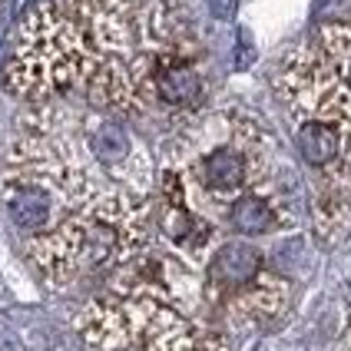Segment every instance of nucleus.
Returning a JSON list of instances; mask_svg holds the SVG:
<instances>
[{"label":"nucleus","instance_id":"7ed1b4c3","mask_svg":"<svg viewBox=\"0 0 351 351\" xmlns=\"http://www.w3.org/2000/svg\"><path fill=\"white\" fill-rule=\"evenodd\" d=\"M258 189H282L275 182V139L249 113H209L189 123L173 139L162 169L166 206H182L213 222L235 199Z\"/></svg>","mask_w":351,"mask_h":351},{"label":"nucleus","instance_id":"6e6552de","mask_svg":"<svg viewBox=\"0 0 351 351\" xmlns=\"http://www.w3.org/2000/svg\"><path fill=\"white\" fill-rule=\"evenodd\" d=\"M345 345H348V351H351V322H348V335H345Z\"/></svg>","mask_w":351,"mask_h":351},{"label":"nucleus","instance_id":"f257e3e1","mask_svg":"<svg viewBox=\"0 0 351 351\" xmlns=\"http://www.w3.org/2000/svg\"><path fill=\"white\" fill-rule=\"evenodd\" d=\"M202 305V285L182 262L143 249L86 298L77 332L97 351H232Z\"/></svg>","mask_w":351,"mask_h":351},{"label":"nucleus","instance_id":"20e7f679","mask_svg":"<svg viewBox=\"0 0 351 351\" xmlns=\"http://www.w3.org/2000/svg\"><path fill=\"white\" fill-rule=\"evenodd\" d=\"M103 70V53L60 0L37 3L14 30L3 86L30 103L83 93Z\"/></svg>","mask_w":351,"mask_h":351},{"label":"nucleus","instance_id":"423d86ee","mask_svg":"<svg viewBox=\"0 0 351 351\" xmlns=\"http://www.w3.org/2000/svg\"><path fill=\"white\" fill-rule=\"evenodd\" d=\"M209 7H213L215 20H229L235 14V7H239V0H209Z\"/></svg>","mask_w":351,"mask_h":351},{"label":"nucleus","instance_id":"39448f33","mask_svg":"<svg viewBox=\"0 0 351 351\" xmlns=\"http://www.w3.org/2000/svg\"><path fill=\"white\" fill-rule=\"evenodd\" d=\"M153 93L166 106H195L199 103V97H202V77H199L193 60L186 57L182 50H173V53L162 57L156 80H153Z\"/></svg>","mask_w":351,"mask_h":351},{"label":"nucleus","instance_id":"1a4fd4ad","mask_svg":"<svg viewBox=\"0 0 351 351\" xmlns=\"http://www.w3.org/2000/svg\"><path fill=\"white\" fill-rule=\"evenodd\" d=\"M0 3H3V0H0ZM0 27H3V17H0Z\"/></svg>","mask_w":351,"mask_h":351},{"label":"nucleus","instance_id":"f03ea898","mask_svg":"<svg viewBox=\"0 0 351 351\" xmlns=\"http://www.w3.org/2000/svg\"><path fill=\"white\" fill-rule=\"evenodd\" d=\"M295 123V146L322 176V193L351 202V27L325 23L275 73Z\"/></svg>","mask_w":351,"mask_h":351},{"label":"nucleus","instance_id":"0eeeda50","mask_svg":"<svg viewBox=\"0 0 351 351\" xmlns=\"http://www.w3.org/2000/svg\"><path fill=\"white\" fill-rule=\"evenodd\" d=\"M249 63H252V50H249V43H245V34H239V57H235V66L245 70Z\"/></svg>","mask_w":351,"mask_h":351}]
</instances>
